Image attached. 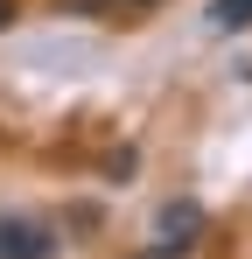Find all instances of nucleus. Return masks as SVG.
Wrapping results in <instances>:
<instances>
[{
  "label": "nucleus",
  "mask_w": 252,
  "mask_h": 259,
  "mask_svg": "<svg viewBox=\"0 0 252 259\" xmlns=\"http://www.w3.org/2000/svg\"><path fill=\"white\" fill-rule=\"evenodd\" d=\"M56 252V231L35 217H0V259H49Z\"/></svg>",
  "instance_id": "f257e3e1"
},
{
  "label": "nucleus",
  "mask_w": 252,
  "mask_h": 259,
  "mask_svg": "<svg viewBox=\"0 0 252 259\" xmlns=\"http://www.w3.org/2000/svg\"><path fill=\"white\" fill-rule=\"evenodd\" d=\"M196 231H203V203H161V217H154V238H182V245H196Z\"/></svg>",
  "instance_id": "f03ea898"
},
{
  "label": "nucleus",
  "mask_w": 252,
  "mask_h": 259,
  "mask_svg": "<svg viewBox=\"0 0 252 259\" xmlns=\"http://www.w3.org/2000/svg\"><path fill=\"white\" fill-rule=\"evenodd\" d=\"M210 28H217V35L252 28V0H210Z\"/></svg>",
  "instance_id": "7ed1b4c3"
},
{
  "label": "nucleus",
  "mask_w": 252,
  "mask_h": 259,
  "mask_svg": "<svg viewBox=\"0 0 252 259\" xmlns=\"http://www.w3.org/2000/svg\"><path fill=\"white\" fill-rule=\"evenodd\" d=\"M182 252H189L182 238H161V245H147V252H140V259H182Z\"/></svg>",
  "instance_id": "20e7f679"
},
{
  "label": "nucleus",
  "mask_w": 252,
  "mask_h": 259,
  "mask_svg": "<svg viewBox=\"0 0 252 259\" xmlns=\"http://www.w3.org/2000/svg\"><path fill=\"white\" fill-rule=\"evenodd\" d=\"M112 14H147V7H161V0H105Z\"/></svg>",
  "instance_id": "39448f33"
},
{
  "label": "nucleus",
  "mask_w": 252,
  "mask_h": 259,
  "mask_svg": "<svg viewBox=\"0 0 252 259\" xmlns=\"http://www.w3.org/2000/svg\"><path fill=\"white\" fill-rule=\"evenodd\" d=\"M7 21H14V0H0V28H7Z\"/></svg>",
  "instance_id": "423d86ee"
}]
</instances>
